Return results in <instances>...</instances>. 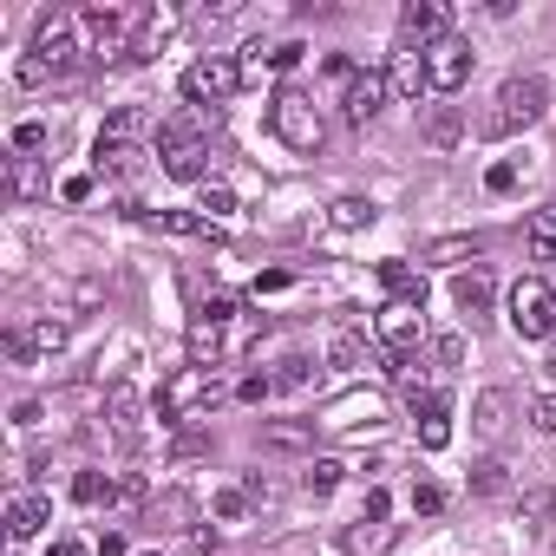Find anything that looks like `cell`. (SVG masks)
Wrapping results in <instances>:
<instances>
[{
	"label": "cell",
	"mask_w": 556,
	"mask_h": 556,
	"mask_svg": "<svg viewBox=\"0 0 556 556\" xmlns=\"http://www.w3.org/2000/svg\"><path fill=\"white\" fill-rule=\"evenodd\" d=\"M530 419H536V432H556V393H543V400L530 406Z\"/></svg>",
	"instance_id": "7dc6e473"
},
{
	"label": "cell",
	"mask_w": 556,
	"mask_h": 556,
	"mask_svg": "<svg viewBox=\"0 0 556 556\" xmlns=\"http://www.w3.org/2000/svg\"><path fill=\"white\" fill-rule=\"evenodd\" d=\"M354 419L380 426V419H387V406H380V400H348V406H334V419H328V426H354Z\"/></svg>",
	"instance_id": "4dcf8cb0"
},
{
	"label": "cell",
	"mask_w": 556,
	"mask_h": 556,
	"mask_svg": "<svg viewBox=\"0 0 556 556\" xmlns=\"http://www.w3.org/2000/svg\"><path fill=\"white\" fill-rule=\"evenodd\" d=\"M387 105V73H374V66H361L348 86H341V118L348 125H367L374 112Z\"/></svg>",
	"instance_id": "8fae6325"
},
{
	"label": "cell",
	"mask_w": 556,
	"mask_h": 556,
	"mask_svg": "<svg viewBox=\"0 0 556 556\" xmlns=\"http://www.w3.org/2000/svg\"><path fill=\"white\" fill-rule=\"evenodd\" d=\"M105 144H138L144 151V138H157V125H151V112L144 105H118L112 118H105V131H99Z\"/></svg>",
	"instance_id": "2e32d148"
},
{
	"label": "cell",
	"mask_w": 556,
	"mask_h": 556,
	"mask_svg": "<svg viewBox=\"0 0 556 556\" xmlns=\"http://www.w3.org/2000/svg\"><path fill=\"white\" fill-rule=\"evenodd\" d=\"M60 197H66V203H86V197H92V177H66Z\"/></svg>",
	"instance_id": "681fc988"
},
{
	"label": "cell",
	"mask_w": 556,
	"mask_h": 556,
	"mask_svg": "<svg viewBox=\"0 0 556 556\" xmlns=\"http://www.w3.org/2000/svg\"><path fill=\"white\" fill-rule=\"evenodd\" d=\"M328 361H334V367H348V374H354V367H361V361H367V341H361V334H334V348H328Z\"/></svg>",
	"instance_id": "1f68e13d"
},
{
	"label": "cell",
	"mask_w": 556,
	"mask_h": 556,
	"mask_svg": "<svg viewBox=\"0 0 556 556\" xmlns=\"http://www.w3.org/2000/svg\"><path fill=\"white\" fill-rule=\"evenodd\" d=\"M426 79H432V92H458L471 79V40H458V34L432 40L426 47Z\"/></svg>",
	"instance_id": "9c48e42d"
},
{
	"label": "cell",
	"mask_w": 556,
	"mask_h": 556,
	"mask_svg": "<svg viewBox=\"0 0 556 556\" xmlns=\"http://www.w3.org/2000/svg\"><path fill=\"white\" fill-rule=\"evenodd\" d=\"M0 354H8L14 367H34V361H40L34 341H27V328H8V334H0Z\"/></svg>",
	"instance_id": "e575fe53"
},
{
	"label": "cell",
	"mask_w": 556,
	"mask_h": 556,
	"mask_svg": "<svg viewBox=\"0 0 556 556\" xmlns=\"http://www.w3.org/2000/svg\"><path fill=\"white\" fill-rule=\"evenodd\" d=\"M210 510H216L223 523H242V517H249V497H242V484H236V491H216V504H210Z\"/></svg>",
	"instance_id": "74e56055"
},
{
	"label": "cell",
	"mask_w": 556,
	"mask_h": 556,
	"mask_svg": "<svg viewBox=\"0 0 556 556\" xmlns=\"http://www.w3.org/2000/svg\"><path fill=\"white\" fill-rule=\"evenodd\" d=\"M361 523H387V491H380V484L367 491V510H361Z\"/></svg>",
	"instance_id": "c3c4849f"
},
{
	"label": "cell",
	"mask_w": 556,
	"mask_h": 556,
	"mask_svg": "<svg viewBox=\"0 0 556 556\" xmlns=\"http://www.w3.org/2000/svg\"><path fill=\"white\" fill-rule=\"evenodd\" d=\"M380 282L393 289V302H413V308H426V268H413V262H380Z\"/></svg>",
	"instance_id": "ac0fdd59"
},
{
	"label": "cell",
	"mask_w": 556,
	"mask_h": 556,
	"mask_svg": "<svg viewBox=\"0 0 556 556\" xmlns=\"http://www.w3.org/2000/svg\"><path fill=\"white\" fill-rule=\"evenodd\" d=\"M432 361H439V374H458V367H465V341H458V334H439V341H432Z\"/></svg>",
	"instance_id": "d590c367"
},
{
	"label": "cell",
	"mask_w": 556,
	"mask_h": 556,
	"mask_svg": "<svg viewBox=\"0 0 556 556\" xmlns=\"http://www.w3.org/2000/svg\"><path fill=\"white\" fill-rule=\"evenodd\" d=\"M92 556H131V549H125V536H118V530H105V536H99V549H92Z\"/></svg>",
	"instance_id": "f907efd6"
},
{
	"label": "cell",
	"mask_w": 556,
	"mask_h": 556,
	"mask_svg": "<svg viewBox=\"0 0 556 556\" xmlns=\"http://www.w3.org/2000/svg\"><path fill=\"white\" fill-rule=\"evenodd\" d=\"M523 249H530L536 262H556V203L530 210V223H523Z\"/></svg>",
	"instance_id": "44dd1931"
},
{
	"label": "cell",
	"mask_w": 556,
	"mask_h": 556,
	"mask_svg": "<svg viewBox=\"0 0 556 556\" xmlns=\"http://www.w3.org/2000/svg\"><path fill=\"white\" fill-rule=\"evenodd\" d=\"M543 112H549V86H543L536 73H517V79L497 86V99H491V112H484V131H491V138H510V131H530Z\"/></svg>",
	"instance_id": "3957f363"
},
{
	"label": "cell",
	"mask_w": 556,
	"mask_h": 556,
	"mask_svg": "<svg viewBox=\"0 0 556 556\" xmlns=\"http://www.w3.org/2000/svg\"><path fill=\"white\" fill-rule=\"evenodd\" d=\"M452 34V14L439 8V0H413V8L400 14V47H432V40H445Z\"/></svg>",
	"instance_id": "7c38bea8"
},
{
	"label": "cell",
	"mask_w": 556,
	"mask_h": 556,
	"mask_svg": "<svg viewBox=\"0 0 556 556\" xmlns=\"http://www.w3.org/2000/svg\"><path fill=\"white\" fill-rule=\"evenodd\" d=\"M262 445H275V452H308L315 445V426H302V419H268L262 426Z\"/></svg>",
	"instance_id": "cb8c5ba5"
},
{
	"label": "cell",
	"mask_w": 556,
	"mask_h": 556,
	"mask_svg": "<svg viewBox=\"0 0 556 556\" xmlns=\"http://www.w3.org/2000/svg\"><path fill=\"white\" fill-rule=\"evenodd\" d=\"M387 543H393V530H387V523H374V530H367V523H361V530H348V549H354V556H374V549H387Z\"/></svg>",
	"instance_id": "836d02e7"
},
{
	"label": "cell",
	"mask_w": 556,
	"mask_h": 556,
	"mask_svg": "<svg viewBox=\"0 0 556 556\" xmlns=\"http://www.w3.org/2000/svg\"><path fill=\"white\" fill-rule=\"evenodd\" d=\"M14 79H21V86H47V79H53V66H47L40 53H27V60L14 66Z\"/></svg>",
	"instance_id": "f35d334b"
},
{
	"label": "cell",
	"mask_w": 556,
	"mask_h": 556,
	"mask_svg": "<svg viewBox=\"0 0 556 556\" xmlns=\"http://www.w3.org/2000/svg\"><path fill=\"white\" fill-rule=\"evenodd\" d=\"M452 302L465 308V315H484L491 302H497V282L484 268H465V275H452Z\"/></svg>",
	"instance_id": "d6986e66"
},
{
	"label": "cell",
	"mask_w": 556,
	"mask_h": 556,
	"mask_svg": "<svg viewBox=\"0 0 556 556\" xmlns=\"http://www.w3.org/2000/svg\"><path fill=\"white\" fill-rule=\"evenodd\" d=\"M419 445H426V452H445V445H452V426H445V413H426V419H419Z\"/></svg>",
	"instance_id": "8d00e7d4"
},
{
	"label": "cell",
	"mask_w": 556,
	"mask_h": 556,
	"mask_svg": "<svg viewBox=\"0 0 556 556\" xmlns=\"http://www.w3.org/2000/svg\"><path fill=\"white\" fill-rule=\"evenodd\" d=\"M66 334H73V321H66V315H40V321L27 328L34 354H60V348H66Z\"/></svg>",
	"instance_id": "d4e9b609"
},
{
	"label": "cell",
	"mask_w": 556,
	"mask_h": 556,
	"mask_svg": "<svg viewBox=\"0 0 556 556\" xmlns=\"http://www.w3.org/2000/svg\"><path fill=\"white\" fill-rule=\"evenodd\" d=\"M105 419H112V439H118L125 452H138V445H144V400H138L131 387H112Z\"/></svg>",
	"instance_id": "4fadbf2b"
},
{
	"label": "cell",
	"mask_w": 556,
	"mask_h": 556,
	"mask_svg": "<svg viewBox=\"0 0 556 556\" xmlns=\"http://www.w3.org/2000/svg\"><path fill=\"white\" fill-rule=\"evenodd\" d=\"M229 387H223V374L216 367H177L164 387H157V413L164 419H197L203 406H216Z\"/></svg>",
	"instance_id": "277c9868"
},
{
	"label": "cell",
	"mask_w": 556,
	"mask_h": 556,
	"mask_svg": "<svg viewBox=\"0 0 556 556\" xmlns=\"http://www.w3.org/2000/svg\"><path fill=\"white\" fill-rule=\"evenodd\" d=\"M47 556H86V543H73V536H66V543H53Z\"/></svg>",
	"instance_id": "816d5d0a"
},
{
	"label": "cell",
	"mask_w": 556,
	"mask_h": 556,
	"mask_svg": "<svg viewBox=\"0 0 556 556\" xmlns=\"http://www.w3.org/2000/svg\"><path fill=\"white\" fill-rule=\"evenodd\" d=\"M510 328H517V341H556V289L543 275H523L510 289Z\"/></svg>",
	"instance_id": "8992f818"
},
{
	"label": "cell",
	"mask_w": 556,
	"mask_h": 556,
	"mask_svg": "<svg viewBox=\"0 0 556 556\" xmlns=\"http://www.w3.org/2000/svg\"><path fill=\"white\" fill-rule=\"evenodd\" d=\"M47 517H53V497H40V491H21V497L8 504V536H14V543H27L34 530H47Z\"/></svg>",
	"instance_id": "e0dca14e"
},
{
	"label": "cell",
	"mask_w": 556,
	"mask_h": 556,
	"mask_svg": "<svg viewBox=\"0 0 556 556\" xmlns=\"http://www.w3.org/2000/svg\"><path fill=\"white\" fill-rule=\"evenodd\" d=\"M268 393H275V374H249V380L236 387V400H249V406H255V400H268Z\"/></svg>",
	"instance_id": "7bdbcfd3"
},
{
	"label": "cell",
	"mask_w": 556,
	"mask_h": 556,
	"mask_svg": "<svg viewBox=\"0 0 556 556\" xmlns=\"http://www.w3.org/2000/svg\"><path fill=\"white\" fill-rule=\"evenodd\" d=\"M523 523L536 543H556V491H530L523 497Z\"/></svg>",
	"instance_id": "603a6c76"
},
{
	"label": "cell",
	"mask_w": 556,
	"mask_h": 556,
	"mask_svg": "<svg viewBox=\"0 0 556 556\" xmlns=\"http://www.w3.org/2000/svg\"><path fill=\"white\" fill-rule=\"evenodd\" d=\"M334 484H341V465H334V458H315V465L302 471V491H308V497H328Z\"/></svg>",
	"instance_id": "f546056e"
},
{
	"label": "cell",
	"mask_w": 556,
	"mask_h": 556,
	"mask_svg": "<svg viewBox=\"0 0 556 556\" xmlns=\"http://www.w3.org/2000/svg\"><path fill=\"white\" fill-rule=\"evenodd\" d=\"M242 497H249V504H275V484H268L262 471H249V478H242Z\"/></svg>",
	"instance_id": "ee69618b"
},
{
	"label": "cell",
	"mask_w": 556,
	"mask_h": 556,
	"mask_svg": "<svg viewBox=\"0 0 556 556\" xmlns=\"http://www.w3.org/2000/svg\"><path fill=\"white\" fill-rule=\"evenodd\" d=\"M484 184H491L497 197H504V190H517V164H491V170H484Z\"/></svg>",
	"instance_id": "bcb514c9"
},
{
	"label": "cell",
	"mask_w": 556,
	"mask_h": 556,
	"mask_svg": "<svg viewBox=\"0 0 556 556\" xmlns=\"http://www.w3.org/2000/svg\"><path fill=\"white\" fill-rule=\"evenodd\" d=\"M236 86H242V66L223 60V53H203V60L184 73V99H190V112H223V105L236 99Z\"/></svg>",
	"instance_id": "52a82bcc"
},
{
	"label": "cell",
	"mask_w": 556,
	"mask_h": 556,
	"mask_svg": "<svg viewBox=\"0 0 556 556\" xmlns=\"http://www.w3.org/2000/svg\"><path fill=\"white\" fill-rule=\"evenodd\" d=\"M138 164H144V151H138V144H105V138L92 144V170H99V177H131Z\"/></svg>",
	"instance_id": "7402d4cb"
},
{
	"label": "cell",
	"mask_w": 556,
	"mask_h": 556,
	"mask_svg": "<svg viewBox=\"0 0 556 556\" xmlns=\"http://www.w3.org/2000/svg\"><path fill=\"white\" fill-rule=\"evenodd\" d=\"M471 491L478 497H510V465H497V458L471 465Z\"/></svg>",
	"instance_id": "484cf974"
},
{
	"label": "cell",
	"mask_w": 556,
	"mask_h": 556,
	"mask_svg": "<svg viewBox=\"0 0 556 556\" xmlns=\"http://www.w3.org/2000/svg\"><path fill=\"white\" fill-rule=\"evenodd\" d=\"M223 125V112H190V118H164L157 125V157L177 184H210V131Z\"/></svg>",
	"instance_id": "6da1fadb"
},
{
	"label": "cell",
	"mask_w": 556,
	"mask_h": 556,
	"mask_svg": "<svg viewBox=\"0 0 556 556\" xmlns=\"http://www.w3.org/2000/svg\"><path fill=\"white\" fill-rule=\"evenodd\" d=\"M47 190H53V184H47L40 157H14V164H8V197H14V203H40Z\"/></svg>",
	"instance_id": "ffe728a7"
},
{
	"label": "cell",
	"mask_w": 556,
	"mask_h": 556,
	"mask_svg": "<svg viewBox=\"0 0 556 556\" xmlns=\"http://www.w3.org/2000/svg\"><path fill=\"white\" fill-rule=\"evenodd\" d=\"M387 92H393V99H413V105L432 92V79H426V53H419V47H400V53H393V66H387Z\"/></svg>",
	"instance_id": "5bb4252c"
},
{
	"label": "cell",
	"mask_w": 556,
	"mask_h": 556,
	"mask_svg": "<svg viewBox=\"0 0 556 556\" xmlns=\"http://www.w3.org/2000/svg\"><path fill=\"white\" fill-rule=\"evenodd\" d=\"M374 334H380V348H387V354H419L426 321H419V308H413V302H387V308H380V321H374Z\"/></svg>",
	"instance_id": "30bf717a"
},
{
	"label": "cell",
	"mask_w": 556,
	"mask_h": 556,
	"mask_svg": "<svg viewBox=\"0 0 556 556\" xmlns=\"http://www.w3.org/2000/svg\"><path fill=\"white\" fill-rule=\"evenodd\" d=\"M426 131H432V144H452V138H458V112H439Z\"/></svg>",
	"instance_id": "f6af8a7d"
},
{
	"label": "cell",
	"mask_w": 556,
	"mask_h": 556,
	"mask_svg": "<svg viewBox=\"0 0 556 556\" xmlns=\"http://www.w3.org/2000/svg\"><path fill=\"white\" fill-rule=\"evenodd\" d=\"M131 27H138V14H125V8H79V47H86V60H99V66L125 60L131 53Z\"/></svg>",
	"instance_id": "5b68a950"
},
{
	"label": "cell",
	"mask_w": 556,
	"mask_h": 556,
	"mask_svg": "<svg viewBox=\"0 0 556 556\" xmlns=\"http://www.w3.org/2000/svg\"><path fill=\"white\" fill-rule=\"evenodd\" d=\"M374 216H380V210H374L367 197H341V203L328 210V223H334V229H367Z\"/></svg>",
	"instance_id": "4316f807"
},
{
	"label": "cell",
	"mask_w": 556,
	"mask_h": 556,
	"mask_svg": "<svg viewBox=\"0 0 556 556\" xmlns=\"http://www.w3.org/2000/svg\"><path fill=\"white\" fill-rule=\"evenodd\" d=\"M197 210H203L210 223H223V216H236L242 203H236V190H229V184H203V203H197Z\"/></svg>",
	"instance_id": "f1b7e54d"
},
{
	"label": "cell",
	"mask_w": 556,
	"mask_h": 556,
	"mask_svg": "<svg viewBox=\"0 0 556 556\" xmlns=\"http://www.w3.org/2000/svg\"><path fill=\"white\" fill-rule=\"evenodd\" d=\"M34 53L53 66V73H66L86 47H79V8H47L40 21H34Z\"/></svg>",
	"instance_id": "ba28073f"
},
{
	"label": "cell",
	"mask_w": 556,
	"mask_h": 556,
	"mask_svg": "<svg viewBox=\"0 0 556 556\" xmlns=\"http://www.w3.org/2000/svg\"><path fill=\"white\" fill-rule=\"evenodd\" d=\"M504 413H510L504 393H478V432H504Z\"/></svg>",
	"instance_id": "d6a6232c"
},
{
	"label": "cell",
	"mask_w": 556,
	"mask_h": 556,
	"mask_svg": "<svg viewBox=\"0 0 556 556\" xmlns=\"http://www.w3.org/2000/svg\"><path fill=\"white\" fill-rule=\"evenodd\" d=\"M177 34V14L170 8H151V14H138V27H131V53L125 60H157V47Z\"/></svg>",
	"instance_id": "9a60e30c"
},
{
	"label": "cell",
	"mask_w": 556,
	"mask_h": 556,
	"mask_svg": "<svg viewBox=\"0 0 556 556\" xmlns=\"http://www.w3.org/2000/svg\"><path fill=\"white\" fill-rule=\"evenodd\" d=\"M413 510H419V517H439V510H445V491H439V484H413Z\"/></svg>",
	"instance_id": "60d3db41"
},
{
	"label": "cell",
	"mask_w": 556,
	"mask_h": 556,
	"mask_svg": "<svg viewBox=\"0 0 556 556\" xmlns=\"http://www.w3.org/2000/svg\"><path fill=\"white\" fill-rule=\"evenodd\" d=\"M73 497H79V504H112L118 484H112L105 471H79V478H73Z\"/></svg>",
	"instance_id": "83f0119b"
},
{
	"label": "cell",
	"mask_w": 556,
	"mask_h": 556,
	"mask_svg": "<svg viewBox=\"0 0 556 556\" xmlns=\"http://www.w3.org/2000/svg\"><path fill=\"white\" fill-rule=\"evenodd\" d=\"M268 131L282 138L289 151H302V157H315L328 144V118H321V105L302 86H282V92L268 99Z\"/></svg>",
	"instance_id": "7a4b0ae2"
},
{
	"label": "cell",
	"mask_w": 556,
	"mask_h": 556,
	"mask_svg": "<svg viewBox=\"0 0 556 556\" xmlns=\"http://www.w3.org/2000/svg\"><path fill=\"white\" fill-rule=\"evenodd\" d=\"M452 255H478V236H445V242H432V262H452Z\"/></svg>",
	"instance_id": "ab89813d"
},
{
	"label": "cell",
	"mask_w": 556,
	"mask_h": 556,
	"mask_svg": "<svg viewBox=\"0 0 556 556\" xmlns=\"http://www.w3.org/2000/svg\"><path fill=\"white\" fill-rule=\"evenodd\" d=\"M40 144H47V125H40V118L14 125V151H40Z\"/></svg>",
	"instance_id": "b9f144b4"
}]
</instances>
